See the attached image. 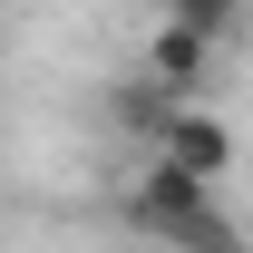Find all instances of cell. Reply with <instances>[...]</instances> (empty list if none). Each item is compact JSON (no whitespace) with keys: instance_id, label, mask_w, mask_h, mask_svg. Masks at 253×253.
Here are the masks:
<instances>
[{"instance_id":"cell-1","label":"cell","mask_w":253,"mask_h":253,"mask_svg":"<svg viewBox=\"0 0 253 253\" xmlns=\"http://www.w3.org/2000/svg\"><path fill=\"white\" fill-rule=\"evenodd\" d=\"M126 214L146 224L156 244L175 253H244V234H234V214H224V195L205 185V175H185V166L146 156V175H136V195H126Z\"/></svg>"},{"instance_id":"cell-2","label":"cell","mask_w":253,"mask_h":253,"mask_svg":"<svg viewBox=\"0 0 253 253\" xmlns=\"http://www.w3.org/2000/svg\"><path fill=\"white\" fill-rule=\"evenodd\" d=\"M146 156H166V166H185V175H205V185H224V175H234V126L205 117V107H185V117L146 146Z\"/></svg>"},{"instance_id":"cell-3","label":"cell","mask_w":253,"mask_h":253,"mask_svg":"<svg viewBox=\"0 0 253 253\" xmlns=\"http://www.w3.org/2000/svg\"><path fill=\"white\" fill-rule=\"evenodd\" d=\"M107 117H117L126 136H136V146H156L166 126L185 117V97H175V88L156 78V68H146V78H117V88H107Z\"/></svg>"},{"instance_id":"cell-4","label":"cell","mask_w":253,"mask_h":253,"mask_svg":"<svg viewBox=\"0 0 253 253\" xmlns=\"http://www.w3.org/2000/svg\"><path fill=\"white\" fill-rule=\"evenodd\" d=\"M214 49H224V39L185 30V20H156V39H146V68H156L175 97H195V88H205V68H214Z\"/></svg>"},{"instance_id":"cell-5","label":"cell","mask_w":253,"mask_h":253,"mask_svg":"<svg viewBox=\"0 0 253 253\" xmlns=\"http://www.w3.org/2000/svg\"><path fill=\"white\" fill-rule=\"evenodd\" d=\"M156 20H185L205 39H244V0H156Z\"/></svg>"}]
</instances>
